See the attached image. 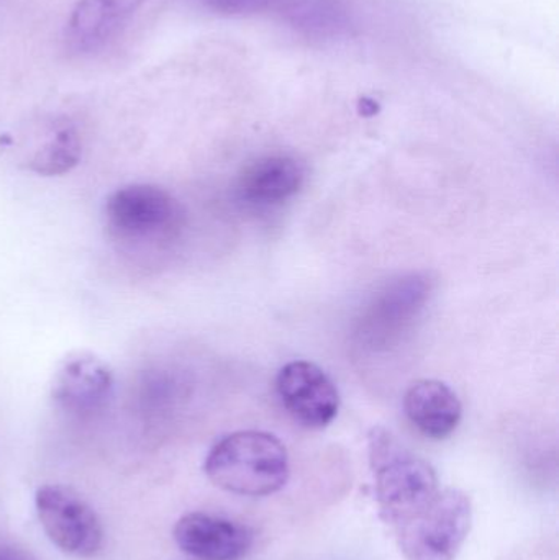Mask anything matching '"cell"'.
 Here are the masks:
<instances>
[{
    "label": "cell",
    "instance_id": "9c48e42d",
    "mask_svg": "<svg viewBox=\"0 0 559 560\" xmlns=\"http://www.w3.org/2000/svg\"><path fill=\"white\" fill-rule=\"evenodd\" d=\"M147 0H78L65 30L74 55H92L108 45Z\"/></svg>",
    "mask_w": 559,
    "mask_h": 560
},
{
    "label": "cell",
    "instance_id": "3957f363",
    "mask_svg": "<svg viewBox=\"0 0 559 560\" xmlns=\"http://www.w3.org/2000/svg\"><path fill=\"white\" fill-rule=\"evenodd\" d=\"M108 238L128 252L163 248L183 229L184 212L167 190L151 184L120 187L105 200Z\"/></svg>",
    "mask_w": 559,
    "mask_h": 560
},
{
    "label": "cell",
    "instance_id": "6da1fadb",
    "mask_svg": "<svg viewBox=\"0 0 559 560\" xmlns=\"http://www.w3.org/2000/svg\"><path fill=\"white\" fill-rule=\"evenodd\" d=\"M370 460L380 516L393 532L429 506L442 490L435 469L383 428L371 431Z\"/></svg>",
    "mask_w": 559,
    "mask_h": 560
},
{
    "label": "cell",
    "instance_id": "52a82bcc",
    "mask_svg": "<svg viewBox=\"0 0 559 560\" xmlns=\"http://www.w3.org/2000/svg\"><path fill=\"white\" fill-rule=\"evenodd\" d=\"M276 390L286 410L307 428H325L337 417L340 395L314 362L292 361L279 371Z\"/></svg>",
    "mask_w": 559,
    "mask_h": 560
},
{
    "label": "cell",
    "instance_id": "277c9868",
    "mask_svg": "<svg viewBox=\"0 0 559 560\" xmlns=\"http://www.w3.org/2000/svg\"><path fill=\"white\" fill-rule=\"evenodd\" d=\"M473 526L469 497L458 489L440 490L429 506L394 529L407 560H455Z\"/></svg>",
    "mask_w": 559,
    "mask_h": 560
},
{
    "label": "cell",
    "instance_id": "8992f818",
    "mask_svg": "<svg viewBox=\"0 0 559 560\" xmlns=\"http://www.w3.org/2000/svg\"><path fill=\"white\" fill-rule=\"evenodd\" d=\"M429 296L430 280L422 276L394 280L368 305L358 335L373 349L391 348L414 325Z\"/></svg>",
    "mask_w": 559,
    "mask_h": 560
},
{
    "label": "cell",
    "instance_id": "7a4b0ae2",
    "mask_svg": "<svg viewBox=\"0 0 559 560\" xmlns=\"http://www.w3.org/2000/svg\"><path fill=\"white\" fill-rule=\"evenodd\" d=\"M213 486L242 497H268L288 483L284 444L265 431H236L210 450L203 466Z\"/></svg>",
    "mask_w": 559,
    "mask_h": 560
},
{
    "label": "cell",
    "instance_id": "ba28073f",
    "mask_svg": "<svg viewBox=\"0 0 559 560\" xmlns=\"http://www.w3.org/2000/svg\"><path fill=\"white\" fill-rule=\"evenodd\" d=\"M114 394V374L102 359L75 354L66 359L51 382V398L62 411L78 418L101 413Z\"/></svg>",
    "mask_w": 559,
    "mask_h": 560
},
{
    "label": "cell",
    "instance_id": "5b68a950",
    "mask_svg": "<svg viewBox=\"0 0 559 560\" xmlns=\"http://www.w3.org/2000/svg\"><path fill=\"white\" fill-rule=\"evenodd\" d=\"M39 523L56 548L91 558L101 549L102 526L94 510L68 487L45 486L36 492Z\"/></svg>",
    "mask_w": 559,
    "mask_h": 560
},
{
    "label": "cell",
    "instance_id": "30bf717a",
    "mask_svg": "<svg viewBox=\"0 0 559 560\" xmlns=\"http://www.w3.org/2000/svg\"><path fill=\"white\" fill-rule=\"evenodd\" d=\"M174 539L197 560H240L252 548L253 535L246 526L230 520L190 513L177 522Z\"/></svg>",
    "mask_w": 559,
    "mask_h": 560
},
{
    "label": "cell",
    "instance_id": "5bb4252c",
    "mask_svg": "<svg viewBox=\"0 0 559 560\" xmlns=\"http://www.w3.org/2000/svg\"><path fill=\"white\" fill-rule=\"evenodd\" d=\"M203 9L219 15L243 16L275 13L282 22L292 23L305 0H196Z\"/></svg>",
    "mask_w": 559,
    "mask_h": 560
},
{
    "label": "cell",
    "instance_id": "9a60e30c",
    "mask_svg": "<svg viewBox=\"0 0 559 560\" xmlns=\"http://www.w3.org/2000/svg\"><path fill=\"white\" fill-rule=\"evenodd\" d=\"M0 560H36L25 549L13 545H0Z\"/></svg>",
    "mask_w": 559,
    "mask_h": 560
},
{
    "label": "cell",
    "instance_id": "8fae6325",
    "mask_svg": "<svg viewBox=\"0 0 559 560\" xmlns=\"http://www.w3.org/2000/svg\"><path fill=\"white\" fill-rule=\"evenodd\" d=\"M304 179V167L294 158L282 154L259 158L240 174L236 196L246 206H281L302 189Z\"/></svg>",
    "mask_w": 559,
    "mask_h": 560
},
{
    "label": "cell",
    "instance_id": "7c38bea8",
    "mask_svg": "<svg viewBox=\"0 0 559 560\" xmlns=\"http://www.w3.org/2000/svg\"><path fill=\"white\" fill-rule=\"evenodd\" d=\"M404 411L410 423L430 440H445L455 433L463 417L458 395L435 378H422L407 388Z\"/></svg>",
    "mask_w": 559,
    "mask_h": 560
},
{
    "label": "cell",
    "instance_id": "4fadbf2b",
    "mask_svg": "<svg viewBox=\"0 0 559 560\" xmlns=\"http://www.w3.org/2000/svg\"><path fill=\"white\" fill-rule=\"evenodd\" d=\"M81 153L78 130L71 124H62L53 130L42 147L33 151L26 167L39 176H62L78 166Z\"/></svg>",
    "mask_w": 559,
    "mask_h": 560
}]
</instances>
